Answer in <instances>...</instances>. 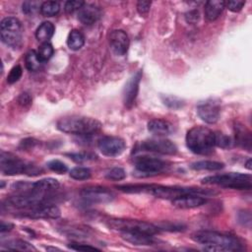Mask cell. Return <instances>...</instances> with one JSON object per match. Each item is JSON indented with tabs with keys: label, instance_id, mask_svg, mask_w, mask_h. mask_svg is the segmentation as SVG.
I'll return each instance as SVG.
<instances>
[{
	"label": "cell",
	"instance_id": "cell-1",
	"mask_svg": "<svg viewBox=\"0 0 252 252\" xmlns=\"http://www.w3.org/2000/svg\"><path fill=\"white\" fill-rule=\"evenodd\" d=\"M117 189L127 192V193H149L154 195L157 198L161 199H171L174 200L176 198L184 196V195H201L208 196L214 195L216 192L211 191L209 189H202L196 187H177V186H164V185H157V184H135V185H119Z\"/></svg>",
	"mask_w": 252,
	"mask_h": 252
},
{
	"label": "cell",
	"instance_id": "cell-2",
	"mask_svg": "<svg viewBox=\"0 0 252 252\" xmlns=\"http://www.w3.org/2000/svg\"><path fill=\"white\" fill-rule=\"evenodd\" d=\"M193 239L204 246L205 250L213 252H234L242 249V244L233 235L214 230H200L193 234Z\"/></svg>",
	"mask_w": 252,
	"mask_h": 252
},
{
	"label": "cell",
	"instance_id": "cell-3",
	"mask_svg": "<svg viewBox=\"0 0 252 252\" xmlns=\"http://www.w3.org/2000/svg\"><path fill=\"white\" fill-rule=\"evenodd\" d=\"M57 128L67 134L80 136L94 135L102 130V123L92 117L72 115L62 117L57 121Z\"/></svg>",
	"mask_w": 252,
	"mask_h": 252
},
{
	"label": "cell",
	"instance_id": "cell-4",
	"mask_svg": "<svg viewBox=\"0 0 252 252\" xmlns=\"http://www.w3.org/2000/svg\"><path fill=\"white\" fill-rule=\"evenodd\" d=\"M186 146L196 155H210L216 146L215 133L207 127L194 126L186 134Z\"/></svg>",
	"mask_w": 252,
	"mask_h": 252
},
{
	"label": "cell",
	"instance_id": "cell-5",
	"mask_svg": "<svg viewBox=\"0 0 252 252\" xmlns=\"http://www.w3.org/2000/svg\"><path fill=\"white\" fill-rule=\"evenodd\" d=\"M0 169L5 176H38L42 172L37 165L28 163L13 154L6 152H1V155H0Z\"/></svg>",
	"mask_w": 252,
	"mask_h": 252
},
{
	"label": "cell",
	"instance_id": "cell-6",
	"mask_svg": "<svg viewBox=\"0 0 252 252\" xmlns=\"http://www.w3.org/2000/svg\"><path fill=\"white\" fill-rule=\"evenodd\" d=\"M202 183L237 190H250L252 187V179L250 175L229 173L207 177L202 180Z\"/></svg>",
	"mask_w": 252,
	"mask_h": 252
},
{
	"label": "cell",
	"instance_id": "cell-7",
	"mask_svg": "<svg viewBox=\"0 0 252 252\" xmlns=\"http://www.w3.org/2000/svg\"><path fill=\"white\" fill-rule=\"evenodd\" d=\"M0 37L2 42L11 47H19L23 39V26L15 17L4 18L0 24Z\"/></svg>",
	"mask_w": 252,
	"mask_h": 252
},
{
	"label": "cell",
	"instance_id": "cell-8",
	"mask_svg": "<svg viewBox=\"0 0 252 252\" xmlns=\"http://www.w3.org/2000/svg\"><path fill=\"white\" fill-rule=\"evenodd\" d=\"M110 228L114 229H117L119 231H136L143 232L151 235H155L159 232L160 229L150 223H146L143 221L137 220H110L109 222Z\"/></svg>",
	"mask_w": 252,
	"mask_h": 252
},
{
	"label": "cell",
	"instance_id": "cell-9",
	"mask_svg": "<svg viewBox=\"0 0 252 252\" xmlns=\"http://www.w3.org/2000/svg\"><path fill=\"white\" fill-rule=\"evenodd\" d=\"M136 170L143 174L148 175H157L165 170L166 162L161 160L160 159L154 158V157H138L134 160Z\"/></svg>",
	"mask_w": 252,
	"mask_h": 252
},
{
	"label": "cell",
	"instance_id": "cell-10",
	"mask_svg": "<svg viewBox=\"0 0 252 252\" xmlns=\"http://www.w3.org/2000/svg\"><path fill=\"white\" fill-rule=\"evenodd\" d=\"M81 197L89 203H108L114 200L115 194L103 186H89L81 190Z\"/></svg>",
	"mask_w": 252,
	"mask_h": 252
},
{
	"label": "cell",
	"instance_id": "cell-11",
	"mask_svg": "<svg viewBox=\"0 0 252 252\" xmlns=\"http://www.w3.org/2000/svg\"><path fill=\"white\" fill-rule=\"evenodd\" d=\"M98 147L103 155L107 157H117L124 152L126 144L120 137L105 136L99 140Z\"/></svg>",
	"mask_w": 252,
	"mask_h": 252
},
{
	"label": "cell",
	"instance_id": "cell-12",
	"mask_svg": "<svg viewBox=\"0 0 252 252\" xmlns=\"http://www.w3.org/2000/svg\"><path fill=\"white\" fill-rule=\"evenodd\" d=\"M142 151L158 153L161 155H175L178 152L177 145L167 139H151L141 143Z\"/></svg>",
	"mask_w": 252,
	"mask_h": 252
},
{
	"label": "cell",
	"instance_id": "cell-13",
	"mask_svg": "<svg viewBox=\"0 0 252 252\" xmlns=\"http://www.w3.org/2000/svg\"><path fill=\"white\" fill-rule=\"evenodd\" d=\"M60 215L61 212L59 208L51 203L42 204L20 213L21 217L30 219H57L60 217Z\"/></svg>",
	"mask_w": 252,
	"mask_h": 252
},
{
	"label": "cell",
	"instance_id": "cell-14",
	"mask_svg": "<svg viewBox=\"0 0 252 252\" xmlns=\"http://www.w3.org/2000/svg\"><path fill=\"white\" fill-rule=\"evenodd\" d=\"M197 113L203 121L209 124H213L216 123L220 118L221 107L218 102L209 100L198 105Z\"/></svg>",
	"mask_w": 252,
	"mask_h": 252
},
{
	"label": "cell",
	"instance_id": "cell-15",
	"mask_svg": "<svg viewBox=\"0 0 252 252\" xmlns=\"http://www.w3.org/2000/svg\"><path fill=\"white\" fill-rule=\"evenodd\" d=\"M142 78V71H137L126 83L123 90V103L126 108H131L138 96L139 85Z\"/></svg>",
	"mask_w": 252,
	"mask_h": 252
},
{
	"label": "cell",
	"instance_id": "cell-16",
	"mask_svg": "<svg viewBox=\"0 0 252 252\" xmlns=\"http://www.w3.org/2000/svg\"><path fill=\"white\" fill-rule=\"evenodd\" d=\"M129 38L122 30H115L110 35V45L114 52L118 55H124L129 48Z\"/></svg>",
	"mask_w": 252,
	"mask_h": 252
},
{
	"label": "cell",
	"instance_id": "cell-17",
	"mask_svg": "<svg viewBox=\"0 0 252 252\" xmlns=\"http://www.w3.org/2000/svg\"><path fill=\"white\" fill-rule=\"evenodd\" d=\"M101 16V9L92 4H85L78 11V20L86 26L95 24Z\"/></svg>",
	"mask_w": 252,
	"mask_h": 252
},
{
	"label": "cell",
	"instance_id": "cell-18",
	"mask_svg": "<svg viewBox=\"0 0 252 252\" xmlns=\"http://www.w3.org/2000/svg\"><path fill=\"white\" fill-rule=\"evenodd\" d=\"M207 202V199L205 196L201 195H184L179 198H176L172 200V203L175 207L180 208V209H192V208H197L202 205H205Z\"/></svg>",
	"mask_w": 252,
	"mask_h": 252
},
{
	"label": "cell",
	"instance_id": "cell-19",
	"mask_svg": "<svg viewBox=\"0 0 252 252\" xmlns=\"http://www.w3.org/2000/svg\"><path fill=\"white\" fill-rule=\"evenodd\" d=\"M121 237L135 245H152L156 242L154 235L143 233V232H136V231H120Z\"/></svg>",
	"mask_w": 252,
	"mask_h": 252
},
{
	"label": "cell",
	"instance_id": "cell-20",
	"mask_svg": "<svg viewBox=\"0 0 252 252\" xmlns=\"http://www.w3.org/2000/svg\"><path fill=\"white\" fill-rule=\"evenodd\" d=\"M59 187V183L55 179H44L37 183H32V189L29 192H37L41 194H51L53 191L57 190Z\"/></svg>",
	"mask_w": 252,
	"mask_h": 252
},
{
	"label": "cell",
	"instance_id": "cell-21",
	"mask_svg": "<svg viewBox=\"0 0 252 252\" xmlns=\"http://www.w3.org/2000/svg\"><path fill=\"white\" fill-rule=\"evenodd\" d=\"M226 8V2L223 0H210L205 4V17L208 21L217 20Z\"/></svg>",
	"mask_w": 252,
	"mask_h": 252
},
{
	"label": "cell",
	"instance_id": "cell-22",
	"mask_svg": "<svg viewBox=\"0 0 252 252\" xmlns=\"http://www.w3.org/2000/svg\"><path fill=\"white\" fill-rule=\"evenodd\" d=\"M148 130L158 136H165L173 132V124L163 119H153L148 123Z\"/></svg>",
	"mask_w": 252,
	"mask_h": 252
},
{
	"label": "cell",
	"instance_id": "cell-23",
	"mask_svg": "<svg viewBox=\"0 0 252 252\" xmlns=\"http://www.w3.org/2000/svg\"><path fill=\"white\" fill-rule=\"evenodd\" d=\"M55 28L51 22H44L36 31V38L38 41L44 43H48L54 34Z\"/></svg>",
	"mask_w": 252,
	"mask_h": 252
},
{
	"label": "cell",
	"instance_id": "cell-24",
	"mask_svg": "<svg viewBox=\"0 0 252 252\" xmlns=\"http://www.w3.org/2000/svg\"><path fill=\"white\" fill-rule=\"evenodd\" d=\"M235 141L238 145L243 148H246L248 151L251 149V133L243 126H235Z\"/></svg>",
	"mask_w": 252,
	"mask_h": 252
},
{
	"label": "cell",
	"instance_id": "cell-25",
	"mask_svg": "<svg viewBox=\"0 0 252 252\" xmlns=\"http://www.w3.org/2000/svg\"><path fill=\"white\" fill-rule=\"evenodd\" d=\"M44 62L39 57V54L36 50H30L25 56V65L26 68L31 72H37L43 67Z\"/></svg>",
	"mask_w": 252,
	"mask_h": 252
},
{
	"label": "cell",
	"instance_id": "cell-26",
	"mask_svg": "<svg viewBox=\"0 0 252 252\" xmlns=\"http://www.w3.org/2000/svg\"><path fill=\"white\" fill-rule=\"evenodd\" d=\"M224 167V163L215 160H200L193 162L191 164V169L195 171H220Z\"/></svg>",
	"mask_w": 252,
	"mask_h": 252
},
{
	"label": "cell",
	"instance_id": "cell-27",
	"mask_svg": "<svg viewBox=\"0 0 252 252\" xmlns=\"http://www.w3.org/2000/svg\"><path fill=\"white\" fill-rule=\"evenodd\" d=\"M84 44H85V37H84V35L78 30H72L67 39L68 47L72 50H79L83 47Z\"/></svg>",
	"mask_w": 252,
	"mask_h": 252
},
{
	"label": "cell",
	"instance_id": "cell-28",
	"mask_svg": "<svg viewBox=\"0 0 252 252\" xmlns=\"http://www.w3.org/2000/svg\"><path fill=\"white\" fill-rule=\"evenodd\" d=\"M60 11V4L56 1H46L42 3L41 13L46 17L56 16Z\"/></svg>",
	"mask_w": 252,
	"mask_h": 252
},
{
	"label": "cell",
	"instance_id": "cell-29",
	"mask_svg": "<svg viewBox=\"0 0 252 252\" xmlns=\"http://www.w3.org/2000/svg\"><path fill=\"white\" fill-rule=\"evenodd\" d=\"M70 177L76 181H86L91 178V171L85 166H76L70 171Z\"/></svg>",
	"mask_w": 252,
	"mask_h": 252
},
{
	"label": "cell",
	"instance_id": "cell-30",
	"mask_svg": "<svg viewBox=\"0 0 252 252\" xmlns=\"http://www.w3.org/2000/svg\"><path fill=\"white\" fill-rule=\"evenodd\" d=\"M5 246L11 250H24V251L36 250V248L34 246H32L30 243H28L24 240H20V239L10 240L5 244Z\"/></svg>",
	"mask_w": 252,
	"mask_h": 252
},
{
	"label": "cell",
	"instance_id": "cell-31",
	"mask_svg": "<svg viewBox=\"0 0 252 252\" xmlns=\"http://www.w3.org/2000/svg\"><path fill=\"white\" fill-rule=\"evenodd\" d=\"M71 160H73L76 162L82 163L86 162L89 160H94L97 159L96 154L91 153V152H81V153H72L68 155Z\"/></svg>",
	"mask_w": 252,
	"mask_h": 252
},
{
	"label": "cell",
	"instance_id": "cell-32",
	"mask_svg": "<svg viewBox=\"0 0 252 252\" xmlns=\"http://www.w3.org/2000/svg\"><path fill=\"white\" fill-rule=\"evenodd\" d=\"M53 52H54V49H53L52 46L49 43H44L39 47L38 54H39V57L41 58V60L43 62H46L51 58V56L53 55Z\"/></svg>",
	"mask_w": 252,
	"mask_h": 252
},
{
	"label": "cell",
	"instance_id": "cell-33",
	"mask_svg": "<svg viewBox=\"0 0 252 252\" xmlns=\"http://www.w3.org/2000/svg\"><path fill=\"white\" fill-rule=\"evenodd\" d=\"M106 178L111 181L119 182V181H123L126 178V173L122 167L117 166V167H114V169L108 172V174L106 175Z\"/></svg>",
	"mask_w": 252,
	"mask_h": 252
},
{
	"label": "cell",
	"instance_id": "cell-34",
	"mask_svg": "<svg viewBox=\"0 0 252 252\" xmlns=\"http://www.w3.org/2000/svg\"><path fill=\"white\" fill-rule=\"evenodd\" d=\"M47 166L48 169L58 175H62V174H65L67 171H68V167L67 165L62 162L61 160H50L48 163H47Z\"/></svg>",
	"mask_w": 252,
	"mask_h": 252
},
{
	"label": "cell",
	"instance_id": "cell-35",
	"mask_svg": "<svg viewBox=\"0 0 252 252\" xmlns=\"http://www.w3.org/2000/svg\"><path fill=\"white\" fill-rule=\"evenodd\" d=\"M42 3L38 1H26L23 3V12L27 15L35 14L38 10L41 11Z\"/></svg>",
	"mask_w": 252,
	"mask_h": 252
},
{
	"label": "cell",
	"instance_id": "cell-36",
	"mask_svg": "<svg viewBox=\"0 0 252 252\" xmlns=\"http://www.w3.org/2000/svg\"><path fill=\"white\" fill-rule=\"evenodd\" d=\"M86 3L84 1H78V0H70V1H67L65 3L64 9L66 11V13H74L75 11H79L84 5Z\"/></svg>",
	"mask_w": 252,
	"mask_h": 252
},
{
	"label": "cell",
	"instance_id": "cell-37",
	"mask_svg": "<svg viewBox=\"0 0 252 252\" xmlns=\"http://www.w3.org/2000/svg\"><path fill=\"white\" fill-rule=\"evenodd\" d=\"M22 73H23V70H22V67L20 65H16L14 66L10 72H9V75L7 77V82L8 84H14L16 82L19 81V79L21 78L22 76Z\"/></svg>",
	"mask_w": 252,
	"mask_h": 252
},
{
	"label": "cell",
	"instance_id": "cell-38",
	"mask_svg": "<svg viewBox=\"0 0 252 252\" xmlns=\"http://www.w3.org/2000/svg\"><path fill=\"white\" fill-rule=\"evenodd\" d=\"M215 144L221 148H228L230 146V139L223 133H215Z\"/></svg>",
	"mask_w": 252,
	"mask_h": 252
},
{
	"label": "cell",
	"instance_id": "cell-39",
	"mask_svg": "<svg viewBox=\"0 0 252 252\" xmlns=\"http://www.w3.org/2000/svg\"><path fill=\"white\" fill-rule=\"evenodd\" d=\"M244 5L245 1H238V0H232V1L226 2V6L232 12H239Z\"/></svg>",
	"mask_w": 252,
	"mask_h": 252
},
{
	"label": "cell",
	"instance_id": "cell-40",
	"mask_svg": "<svg viewBox=\"0 0 252 252\" xmlns=\"http://www.w3.org/2000/svg\"><path fill=\"white\" fill-rule=\"evenodd\" d=\"M151 1H139L137 3V11L141 16H146L151 8Z\"/></svg>",
	"mask_w": 252,
	"mask_h": 252
},
{
	"label": "cell",
	"instance_id": "cell-41",
	"mask_svg": "<svg viewBox=\"0 0 252 252\" xmlns=\"http://www.w3.org/2000/svg\"><path fill=\"white\" fill-rule=\"evenodd\" d=\"M69 248H71L73 250H76V251H88V250H91V251L97 250V251H99V249L94 247V246L87 245V244H80V243H70Z\"/></svg>",
	"mask_w": 252,
	"mask_h": 252
},
{
	"label": "cell",
	"instance_id": "cell-42",
	"mask_svg": "<svg viewBox=\"0 0 252 252\" xmlns=\"http://www.w3.org/2000/svg\"><path fill=\"white\" fill-rule=\"evenodd\" d=\"M164 105L169 106L170 108L172 109H179L181 107H183V104H182V101L181 100H178L177 98H173V97H166L164 100Z\"/></svg>",
	"mask_w": 252,
	"mask_h": 252
},
{
	"label": "cell",
	"instance_id": "cell-43",
	"mask_svg": "<svg viewBox=\"0 0 252 252\" xmlns=\"http://www.w3.org/2000/svg\"><path fill=\"white\" fill-rule=\"evenodd\" d=\"M18 103H19V105L20 106H22V107H28V106H30L31 104H32V98H31V96L29 95V94H27V93H23V94H21L20 96H19V98H18Z\"/></svg>",
	"mask_w": 252,
	"mask_h": 252
},
{
	"label": "cell",
	"instance_id": "cell-44",
	"mask_svg": "<svg viewBox=\"0 0 252 252\" xmlns=\"http://www.w3.org/2000/svg\"><path fill=\"white\" fill-rule=\"evenodd\" d=\"M186 19H187V22L189 23L197 22L199 20V12L197 10L190 11L189 13L186 14Z\"/></svg>",
	"mask_w": 252,
	"mask_h": 252
},
{
	"label": "cell",
	"instance_id": "cell-45",
	"mask_svg": "<svg viewBox=\"0 0 252 252\" xmlns=\"http://www.w3.org/2000/svg\"><path fill=\"white\" fill-rule=\"evenodd\" d=\"M13 229V225L12 224H9V223H4L2 222L1 223V227H0V230H1V232H5V231H9Z\"/></svg>",
	"mask_w": 252,
	"mask_h": 252
},
{
	"label": "cell",
	"instance_id": "cell-46",
	"mask_svg": "<svg viewBox=\"0 0 252 252\" xmlns=\"http://www.w3.org/2000/svg\"><path fill=\"white\" fill-rule=\"evenodd\" d=\"M35 144H36V142H35V140H34V139H27V140L22 141L23 149H28V148L34 147V145H35Z\"/></svg>",
	"mask_w": 252,
	"mask_h": 252
},
{
	"label": "cell",
	"instance_id": "cell-47",
	"mask_svg": "<svg viewBox=\"0 0 252 252\" xmlns=\"http://www.w3.org/2000/svg\"><path fill=\"white\" fill-rule=\"evenodd\" d=\"M245 166H246V169L247 170H251V159H249L247 161H246V163H245Z\"/></svg>",
	"mask_w": 252,
	"mask_h": 252
},
{
	"label": "cell",
	"instance_id": "cell-48",
	"mask_svg": "<svg viewBox=\"0 0 252 252\" xmlns=\"http://www.w3.org/2000/svg\"><path fill=\"white\" fill-rule=\"evenodd\" d=\"M46 250H59L58 248H54V247H47Z\"/></svg>",
	"mask_w": 252,
	"mask_h": 252
}]
</instances>
